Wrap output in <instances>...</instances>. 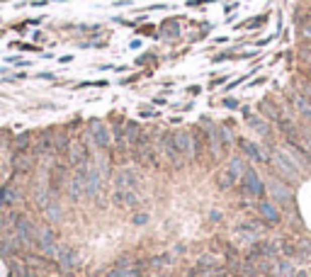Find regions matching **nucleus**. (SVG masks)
Returning <instances> with one entry per match:
<instances>
[{
  "mask_svg": "<svg viewBox=\"0 0 311 277\" xmlns=\"http://www.w3.org/2000/svg\"><path fill=\"white\" fill-rule=\"evenodd\" d=\"M37 243H39V248L46 253V255H58V246H56V236L51 229H39V234H37Z\"/></svg>",
  "mask_w": 311,
  "mask_h": 277,
  "instance_id": "f8f14e48",
  "label": "nucleus"
},
{
  "mask_svg": "<svg viewBox=\"0 0 311 277\" xmlns=\"http://www.w3.org/2000/svg\"><path fill=\"white\" fill-rule=\"evenodd\" d=\"M304 37H311V25L309 27H304Z\"/></svg>",
  "mask_w": 311,
  "mask_h": 277,
  "instance_id": "c9c22d12",
  "label": "nucleus"
},
{
  "mask_svg": "<svg viewBox=\"0 0 311 277\" xmlns=\"http://www.w3.org/2000/svg\"><path fill=\"white\" fill-rule=\"evenodd\" d=\"M170 263V255H158V258H153V260H151V265H153V267H163V265H168Z\"/></svg>",
  "mask_w": 311,
  "mask_h": 277,
  "instance_id": "cd10ccee",
  "label": "nucleus"
},
{
  "mask_svg": "<svg viewBox=\"0 0 311 277\" xmlns=\"http://www.w3.org/2000/svg\"><path fill=\"white\" fill-rule=\"evenodd\" d=\"M107 81H85V83H78V88H107Z\"/></svg>",
  "mask_w": 311,
  "mask_h": 277,
  "instance_id": "bb28decb",
  "label": "nucleus"
},
{
  "mask_svg": "<svg viewBox=\"0 0 311 277\" xmlns=\"http://www.w3.org/2000/svg\"><path fill=\"white\" fill-rule=\"evenodd\" d=\"M61 214H64V212H61V207H58L56 202H49V204H46V217H49L51 222H58Z\"/></svg>",
  "mask_w": 311,
  "mask_h": 277,
  "instance_id": "5701e85b",
  "label": "nucleus"
},
{
  "mask_svg": "<svg viewBox=\"0 0 311 277\" xmlns=\"http://www.w3.org/2000/svg\"><path fill=\"white\" fill-rule=\"evenodd\" d=\"M161 32H163V34H177V32H180V27H177L175 20H165V22H163V27H161Z\"/></svg>",
  "mask_w": 311,
  "mask_h": 277,
  "instance_id": "b1692460",
  "label": "nucleus"
},
{
  "mask_svg": "<svg viewBox=\"0 0 311 277\" xmlns=\"http://www.w3.org/2000/svg\"><path fill=\"white\" fill-rule=\"evenodd\" d=\"M149 214H146V212H139V214H134V217H132V224H134V226H146V224H149Z\"/></svg>",
  "mask_w": 311,
  "mask_h": 277,
  "instance_id": "393cba45",
  "label": "nucleus"
},
{
  "mask_svg": "<svg viewBox=\"0 0 311 277\" xmlns=\"http://www.w3.org/2000/svg\"><path fill=\"white\" fill-rule=\"evenodd\" d=\"M217 185L221 187V190H229V187H233V185H236V180H233V175H231L229 170L224 168V170L217 175Z\"/></svg>",
  "mask_w": 311,
  "mask_h": 277,
  "instance_id": "4be33fe9",
  "label": "nucleus"
},
{
  "mask_svg": "<svg viewBox=\"0 0 311 277\" xmlns=\"http://www.w3.org/2000/svg\"><path fill=\"white\" fill-rule=\"evenodd\" d=\"M144 119H158V112H153V110H141L139 112Z\"/></svg>",
  "mask_w": 311,
  "mask_h": 277,
  "instance_id": "c756f323",
  "label": "nucleus"
},
{
  "mask_svg": "<svg viewBox=\"0 0 311 277\" xmlns=\"http://www.w3.org/2000/svg\"><path fill=\"white\" fill-rule=\"evenodd\" d=\"M68 161H71L73 166L90 163V151H88V146H85V144H81V141H76V144L68 149Z\"/></svg>",
  "mask_w": 311,
  "mask_h": 277,
  "instance_id": "2eb2a0df",
  "label": "nucleus"
},
{
  "mask_svg": "<svg viewBox=\"0 0 311 277\" xmlns=\"http://www.w3.org/2000/svg\"><path fill=\"white\" fill-rule=\"evenodd\" d=\"M114 5H117V8H124V5H132V3H129V0H117Z\"/></svg>",
  "mask_w": 311,
  "mask_h": 277,
  "instance_id": "72a5a7b5",
  "label": "nucleus"
},
{
  "mask_svg": "<svg viewBox=\"0 0 311 277\" xmlns=\"http://www.w3.org/2000/svg\"><path fill=\"white\" fill-rule=\"evenodd\" d=\"M265 190L270 192V199L277 204V207H292V199H294V194L292 190L284 185L282 180H277V178H270V180L265 182Z\"/></svg>",
  "mask_w": 311,
  "mask_h": 277,
  "instance_id": "7ed1b4c3",
  "label": "nucleus"
},
{
  "mask_svg": "<svg viewBox=\"0 0 311 277\" xmlns=\"http://www.w3.org/2000/svg\"><path fill=\"white\" fill-rule=\"evenodd\" d=\"M141 182V175L134 168H119L114 173V190H136Z\"/></svg>",
  "mask_w": 311,
  "mask_h": 277,
  "instance_id": "423d86ee",
  "label": "nucleus"
},
{
  "mask_svg": "<svg viewBox=\"0 0 311 277\" xmlns=\"http://www.w3.org/2000/svg\"><path fill=\"white\" fill-rule=\"evenodd\" d=\"M238 149H241V151H243L251 161H256V163H270V161H268V156H265V151L258 146L256 141H251V138H243V136L238 138Z\"/></svg>",
  "mask_w": 311,
  "mask_h": 277,
  "instance_id": "9b49d317",
  "label": "nucleus"
},
{
  "mask_svg": "<svg viewBox=\"0 0 311 277\" xmlns=\"http://www.w3.org/2000/svg\"><path fill=\"white\" fill-rule=\"evenodd\" d=\"M221 83H226V76H221V78H217V81H212V85H209V88L214 90V88H219Z\"/></svg>",
  "mask_w": 311,
  "mask_h": 277,
  "instance_id": "2f4dec72",
  "label": "nucleus"
},
{
  "mask_svg": "<svg viewBox=\"0 0 311 277\" xmlns=\"http://www.w3.org/2000/svg\"><path fill=\"white\" fill-rule=\"evenodd\" d=\"M263 234V226L258 222H238L233 226V236L238 238V241H243V243H256L258 236Z\"/></svg>",
  "mask_w": 311,
  "mask_h": 277,
  "instance_id": "39448f33",
  "label": "nucleus"
},
{
  "mask_svg": "<svg viewBox=\"0 0 311 277\" xmlns=\"http://www.w3.org/2000/svg\"><path fill=\"white\" fill-rule=\"evenodd\" d=\"M272 163L284 180H299L301 178V163L282 149H272Z\"/></svg>",
  "mask_w": 311,
  "mask_h": 277,
  "instance_id": "f257e3e1",
  "label": "nucleus"
},
{
  "mask_svg": "<svg viewBox=\"0 0 311 277\" xmlns=\"http://www.w3.org/2000/svg\"><path fill=\"white\" fill-rule=\"evenodd\" d=\"M58 265H61V270H73L76 265L81 263V258H78V253L73 248H58Z\"/></svg>",
  "mask_w": 311,
  "mask_h": 277,
  "instance_id": "dca6fc26",
  "label": "nucleus"
},
{
  "mask_svg": "<svg viewBox=\"0 0 311 277\" xmlns=\"http://www.w3.org/2000/svg\"><path fill=\"white\" fill-rule=\"evenodd\" d=\"M88 134H90V138H93V144L97 149H109L112 136H109V129L102 119H90L88 122Z\"/></svg>",
  "mask_w": 311,
  "mask_h": 277,
  "instance_id": "20e7f679",
  "label": "nucleus"
},
{
  "mask_svg": "<svg viewBox=\"0 0 311 277\" xmlns=\"http://www.w3.org/2000/svg\"><path fill=\"white\" fill-rule=\"evenodd\" d=\"M209 219L212 222H221V212H209Z\"/></svg>",
  "mask_w": 311,
  "mask_h": 277,
  "instance_id": "473e14b6",
  "label": "nucleus"
},
{
  "mask_svg": "<svg viewBox=\"0 0 311 277\" xmlns=\"http://www.w3.org/2000/svg\"><path fill=\"white\" fill-rule=\"evenodd\" d=\"M248 126H251L256 134H260V136H265V138H270V134H272L268 119L260 117V114H248Z\"/></svg>",
  "mask_w": 311,
  "mask_h": 277,
  "instance_id": "f3484780",
  "label": "nucleus"
},
{
  "mask_svg": "<svg viewBox=\"0 0 311 277\" xmlns=\"http://www.w3.org/2000/svg\"><path fill=\"white\" fill-rule=\"evenodd\" d=\"M258 214H260V219L265 224H270V226H277V224L282 222V217H280V207L272 202V199H258Z\"/></svg>",
  "mask_w": 311,
  "mask_h": 277,
  "instance_id": "0eeeda50",
  "label": "nucleus"
},
{
  "mask_svg": "<svg viewBox=\"0 0 311 277\" xmlns=\"http://www.w3.org/2000/svg\"><path fill=\"white\" fill-rule=\"evenodd\" d=\"M153 105H168V102H165L163 97H153Z\"/></svg>",
  "mask_w": 311,
  "mask_h": 277,
  "instance_id": "f704fd0d",
  "label": "nucleus"
},
{
  "mask_svg": "<svg viewBox=\"0 0 311 277\" xmlns=\"http://www.w3.org/2000/svg\"><path fill=\"white\" fill-rule=\"evenodd\" d=\"M163 151H165V158L173 163V166H180V161H182V156L177 151V144H175V134L173 131H168L165 136H163Z\"/></svg>",
  "mask_w": 311,
  "mask_h": 277,
  "instance_id": "ddd939ff",
  "label": "nucleus"
},
{
  "mask_svg": "<svg viewBox=\"0 0 311 277\" xmlns=\"http://www.w3.org/2000/svg\"><path fill=\"white\" fill-rule=\"evenodd\" d=\"M100 187H102V170L90 163L88 175H85V197H97Z\"/></svg>",
  "mask_w": 311,
  "mask_h": 277,
  "instance_id": "9d476101",
  "label": "nucleus"
},
{
  "mask_svg": "<svg viewBox=\"0 0 311 277\" xmlns=\"http://www.w3.org/2000/svg\"><path fill=\"white\" fill-rule=\"evenodd\" d=\"M241 190H243V194H248V197H253V199H263L265 197V180L258 175L256 168H245L243 178H241Z\"/></svg>",
  "mask_w": 311,
  "mask_h": 277,
  "instance_id": "f03ea898",
  "label": "nucleus"
},
{
  "mask_svg": "<svg viewBox=\"0 0 311 277\" xmlns=\"http://www.w3.org/2000/svg\"><path fill=\"white\" fill-rule=\"evenodd\" d=\"M221 105H224L226 110H238V107H241V100H236V97H224Z\"/></svg>",
  "mask_w": 311,
  "mask_h": 277,
  "instance_id": "a878e982",
  "label": "nucleus"
},
{
  "mask_svg": "<svg viewBox=\"0 0 311 277\" xmlns=\"http://www.w3.org/2000/svg\"><path fill=\"white\" fill-rule=\"evenodd\" d=\"M272 275L275 277H294V263H292L289 258L275 260V265H272Z\"/></svg>",
  "mask_w": 311,
  "mask_h": 277,
  "instance_id": "aec40b11",
  "label": "nucleus"
},
{
  "mask_svg": "<svg viewBox=\"0 0 311 277\" xmlns=\"http://www.w3.org/2000/svg\"><path fill=\"white\" fill-rule=\"evenodd\" d=\"M173 134H175V144H177L180 156H182V158H192V156H195V131H190V129H177Z\"/></svg>",
  "mask_w": 311,
  "mask_h": 277,
  "instance_id": "6e6552de",
  "label": "nucleus"
},
{
  "mask_svg": "<svg viewBox=\"0 0 311 277\" xmlns=\"http://www.w3.org/2000/svg\"><path fill=\"white\" fill-rule=\"evenodd\" d=\"M20 199V194H17V190H15L13 185H5L3 190H0V202L3 204H15Z\"/></svg>",
  "mask_w": 311,
  "mask_h": 277,
  "instance_id": "412c9836",
  "label": "nucleus"
},
{
  "mask_svg": "<svg viewBox=\"0 0 311 277\" xmlns=\"http://www.w3.org/2000/svg\"><path fill=\"white\" fill-rule=\"evenodd\" d=\"M27 144H29V134H22V136L17 138L15 149H17V151H22V149H27Z\"/></svg>",
  "mask_w": 311,
  "mask_h": 277,
  "instance_id": "c85d7f7f",
  "label": "nucleus"
},
{
  "mask_svg": "<svg viewBox=\"0 0 311 277\" xmlns=\"http://www.w3.org/2000/svg\"><path fill=\"white\" fill-rule=\"evenodd\" d=\"M258 110L263 112V117H265L268 122H280V119H282V112H280V107H277L275 102H270V100H263V102L258 105Z\"/></svg>",
  "mask_w": 311,
  "mask_h": 277,
  "instance_id": "a211bd4d",
  "label": "nucleus"
},
{
  "mask_svg": "<svg viewBox=\"0 0 311 277\" xmlns=\"http://www.w3.org/2000/svg\"><path fill=\"white\" fill-rule=\"evenodd\" d=\"M245 161L241 158V156H231L229 158V163H226V170H229L231 175H233V180L236 182H241V178H243V173H245Z\"/></svg>",
  "mask_w": 311,
  "mask_h": 277,
  "instance_id": "6ab92c4d",
  "label": "nucleus"
},
{
  "mask_svg": "<svg viewBox=\"0 0 311 277\" xmlns=\"http://www.w3.org/2000/svg\"><path fill=\"white\" fill-rule=\"evenodd\" d=\"M156 277H168V275H156Z\"/></svg>",
  "mask_w": 311,
  "mask_h": 277,
  "instance_id": "e433bc0d",
  "label": "nucleus"
},
{
  "mask_svg": "<svg viewBox=\"0 0 311 277\" xmlns=\"http://www.w3.org/2000/svg\"><path fill=\"white\" fill-rule=\"evenodd\" d=\"M188 93H190V95H200V93H202V88H200V85H190Z\"/></svg>",
  "mask_w": 311,
  "mask_h": 277,
  "instance_id": "7c9ffc66",
  "label": "nucleus"
},
{
  "mask_svg": "<svg viewBox=\"0 0 311 277\" xmlns=\"http://www.w3.org/2000/svg\"><path fill=\"white\" fill-rule=\"evenodd\" d=\"M112 199H114V204H117V207H122V209L139 207V197H136L134 190H114Z\"/></svg>",
  "mask_w": 311,
  "mask_h": 277,
  "instance_id": "4468645a",
  "label": "nucleus"
},
{
  "mask_svg": "<svg viewBox=\"0 0 311 277\" xmlns=\"http://www.w3.org/2000/svg\"><path fill=\"white\" fill-rule=\"evenodd\" d=\"M15 229H17V238H20L22 243H27V246L37 243V234H39V229H37V226H32L25 217H17Z\"/></svg>",
  "mask_w": 311,
  "mask_h": 277,
  "instance_id": "1a4fd4ad",
  "label": "nucleus"
}]
</instances>
